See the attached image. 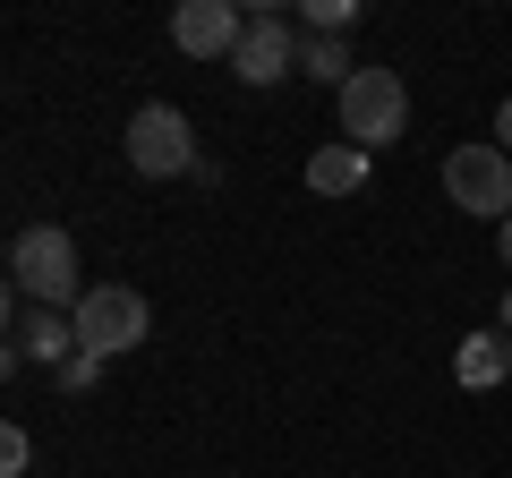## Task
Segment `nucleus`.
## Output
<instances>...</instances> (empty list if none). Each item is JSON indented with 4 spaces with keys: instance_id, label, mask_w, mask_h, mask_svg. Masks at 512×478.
Listing matches in <instances>:
<instances>
[{
    "instance_id": "nucleus-1",
    "label": "nucleus",
    "mask_w": 512,
    "mask_h": 478,
    "mask_svg": "<svg viewBox=\"0 0 512 478\" xmlns=\"http://www.w3.org/2000/svg\"><path fill=\"white\" fill-rule=\"evenodd\" d=\"M9 282H18L26 308L77 316V299H86V282H77V239L60 231V222H26V231L9 239Z\"/></svg>"
},
{
    "instance_id": "nucleus-2",
    "label": "nucleus",
    "mask_w": 512,
    "mask_h": 478,
    "mask_svg": "<svg viewBox=\"0 0 512 478\" xmlns=\"http://www.w3.org/2000/svg\"><path fill=\"white\" fill-rule=\"evenodd\" d=\"M146 333H154L146 291H128V282H86V299H77V350H86V359H128Z\"/></svg>"
},
{
    "instance_id": "nucleus-3",
    "label": "nucleus",
    "mask_w": 512,
    "mask_h": 478,
    "mask_svg": "<svg viewBox=\"0 0 512 478\" xmlns=\"http://www.w3.org/2000/svg\"><path fill=\"white\" fill-rule=\"evenodd\" d=\"M402 129H410V86L393 69H359L342 86V146L376 154V146H393Z\"/></svg>"
},
{
    "instance_id": "nucleus-4",
    "label": "nucleus",
    "mask_w": 512,
    "mask_h": 478,
    "mask_svg": "<svg viewBox=\"0 0 512 478\" xmlns=\"http://www.w3.org/2000/svg\"><path fill=\"white\" fill-rule=\"evenodd\" d=\"M444 197L461 214H487V222H512V154L495 146H453L444 154Z\"/></svg>"
},
{
    "instance_id": "nucleus-5",
    "label": "nucleus",
    "mask_w": 512,
    "mask_h": 478,
    "mask_svg": "<svg viewBox=\"0 0 512 478\" xmlns=\"http://www.w3.org/2000/svg\"><path fill=\"white\" fill-rule=\"evenodd\" d=\"M128 163L146 171V180H180V171H197V129H188V111L171 103H146L137 120H128Z\"/></svg>"
},
{
    "instance_id": "nucleus-6",
    "label": "nucleus",
    "mask_w": 512,
    "mask_h": 478,
    "mask_svg": "<svg viewBox=\"0 0 512 478\" xmlns=\"http://www.w3.org/2000/svg\"><path fill=\"white\" fill-rule=\"evenodd\" d=\"M239 35H248V18H239L231 0H180V9H171V43H180L188 60H231Z\"/></svg>"
},
{
    "instance_id": "nucleus-7",
    "label": "nucleus",
    "mask_w": 512,
    "mask_h": 478,
    "mask_svg": "<svg viewBox=\"0 0 512 478\" xmlns=\"http://www.w3.org/2000/svg\"><path fill=\"white\" fill-rule=\"evenodd\" d=\"M291 69H299V35L274 18V9H256L248 35H239V52H231V77L239 86H274V77H291Z\"/></svg>"
},
{
    "instance_id": "nucleus-8",
    "label": "nucleus",
    "mask_w": 512,
    "mask_h": 478,
    "mask_svg": "<svg viewBox=\"0 0 512 478\" xmlns=\"http://www.w3.org/2000/svg\"><path fill=\"white\" fill-rule=\"evenodd\" d=\"M77 359V316L60 308H18V325H9V368H69Z\"/></svg>"
},
{
    "instance_id": "nucleus-9",
    "label": "nucleus",
    "mask_w": 512,
    "mask_h": 478,
    "mask_svg": "<svg viewBox=\"0 0 512 478\" xmlns=\"http://www.w3.org/2000/svg\"><path fill=\"white\" fill-rule=\"evenodd\" d=\"M453 376H461L470 393H495V385L512 376V333H504V325H495V333H470V342L453 350Z\"/></svg>"
},
{
    "instance_id": "nucleus-10",
    "label": "nucleus",
    "mask_w": 512,
    "mask_h": 478,
    "mask_svg": "<svg viewBox=\"0 0 512 478\" xmlns=\"http://www.w3.org/2000/svg\"><path fill=\"white\" fill-rule=\"evenodd\" d=\"M308 188H316V197H359V188H367V154L342 146V137L316 146V154H308Z\"/></svg>"
},
{
    "instance_id": "nucleus-11",
    "label": "nucleus",
    "mask_w": 512,
    "mask_h": 478,
    "mask_svg": "<svg viewBox=\"0 0 512 478\" xmlns=\"http://www.w3.org/2000/svg\"><path fill=\"white\" fill-rule=\"evenodd\" d=\"M299 69H308L316 86H333V94H342L350 77H359V60H350V52H342L333 35H308V43H299Z\"/></svg>"
},
{
    "instance_id": "nucleus-12",
    "label": "nucleus",
    "mask_w": 512,
    "mask_h": 478,
    "mask_svg": "<svg viewBox=\"0 0 512 478\" xmlns=\"http://www.w3.org/2000/svg\"><path fill=\"white\" fill-rule=\"evenodd\" d=\"M299 18H308V35H333V43H342V35H350V18H359V0H308Z\"/></svg>"
},
{
    "instance_id": "nucleus-13",
    "label": "nucleus",
    "mask_w": 512,
    "mask_h": 478,
    "mask_svg": "<svg viewBox=\"0 0 512 478\" xmlns=\"http://www.w3.org/2000/svg\"><path fill=\"white\" fill-rule=\"evenodd\" d=\"M26 461H35V444H26V427H0V470L18 478V470H26Z\"/></svg>"
},
{
    "instance_id": "nucleus-14",
    "label": "nucleus",
    "mask_w": 512,
    "mask_h": 478,
    "mask_svg": "<svg viewBox=\"0 0 512 478\" xmlns=\"http://www.w3.org/2000/svg\"><path fill=\"white\" fill-rule=\"evenodd\" d=\"M94 368H103V359H86V350H77L69 368H60V385H69V393H86V385H94Z\"/></svg>"
},
{
    "instance_id": "nucleus-15",
    "label": "nucleus",
    "mask_w": 512,
    "mask_h": 478,
    "mask_svg": "<svg viewBox=\"0 0 512 478\" xmlns=\"http://www.w3.org/2000/svg\"><path fill=\"white\" fill-rule=\"evenodd\" d=\"M495 146L512 154V94H504V103H495Z\"/></svg>"
},
{
    "instance_id": "nucleus-16",
    "label": "nucleus",
    "mask_w": 512,
    "mask_h": 478,
    "mask_svg": "<svg viewBox=\"0 0 512 478\" xmlns=\"http://www.w3.org/2000/svg\"><path fill=\"white\" fill-rule=\"evenodd\" d=\"M495 248H504V265H512V222H504V231H495Z\"/></svg>"
},
{
    "instance_id": "nucleus-17",
    "label": "nucleus",
    "mask_w": 512,
    "mask_h": 478,
    "mask_svg": "<svg viewBox=\"0 0 512 478\" xmlns=\"http://www.w3.org/2000/svg\"><path fill=\"white\" fill-rule=\"evenodd\" d=\"M504 333H512V291H504Z\"/></svg>"
}]
</instances>
